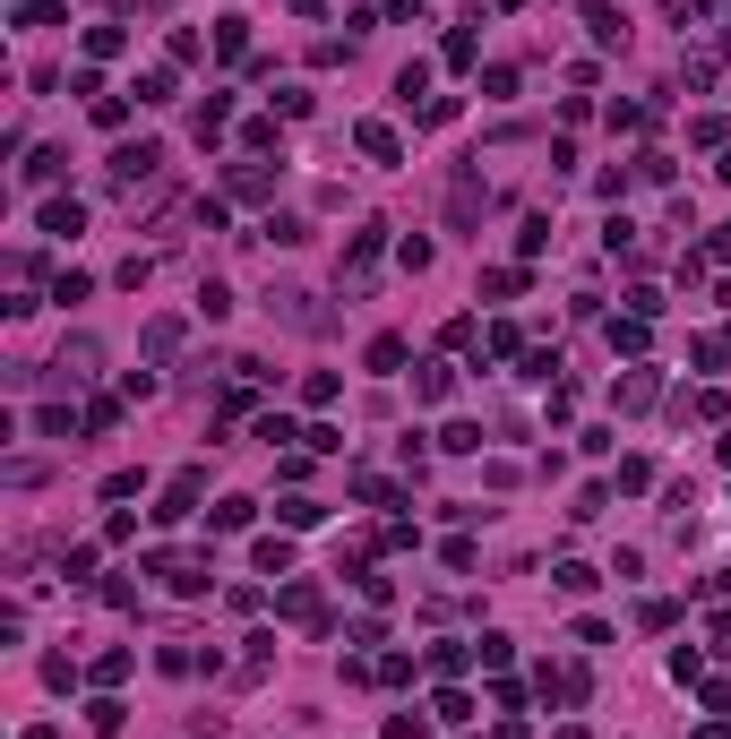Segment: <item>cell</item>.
Returning <instances> with one entry per match:
<instances>
[{"mask_svg": "<svg viewBox=\"0 0 731 739\" xmlns=\"http://www.w3.org/2000/svg\"><path fill=\"white\" fill-rule=\"evenodd\" d=\"M370 370H379V379H387V370H405V336H379V344H370Z\"/></svg>", "mask_w": 731, "mask_h": 739, "instance_id": "obj_20", "label": "cell"}, {"mask_svg": "<svg viewBox=\"0 0 731 739\" xmlns=\"http://www.w3.org/2000/svg\"><path fill=\"white\" fill-rule=\"evenodd\" d=\"M172 353H181V318H155L147 327V361H172Z\"/></svg>", "mask_w": 731, "mask_h": 739, "instance_id": "obj_13", "label": "cell"}, {"mask_svg": "<svg viewBox=\"0 0 731 739\" xmlns=\"http://www.w3.org/2000/svg\"><path fill=\"white\" fill-rule=\"evenodd\" d=\"M95 361H104V353H95V336H69L52 370H61V387H78V379H95Z\"/></svg>", "mask_w": 731, "mask_h": 739, "instance_id": "obj_8", "label": "cell"}, {"mask_svg": "<svg viewBox=\"0 0 731 739\" xmlns=\"http://www.w3.org/2000/svg\"><path fill=\"white\" fill-rule=\"evenodd\" d=\"M198 490H207V473H172V490H164V507H155V516H164V525H181V516H190V507H198Z\"/></svg>", "mask_w": 731, "mask_h": 739, "instance_id": "obj_6", "label": "cell"}, {"mask_svg": "<svg viewBox=\"0 0 731 739\" xmlns=\"http://www.w3.org/2000/svg\"><path fill=\"white\" fill-rule=\"evenodd\" d=\"M353 138H362V155H370V164H405V138H396L387 121H362Z\"/></svg>", "mask_w": 731, "mask_h": 739, "instance_id": "obj_9", "label": "cell"}, {"mask_svg": "<svg viewBox=\"0 0 731 739\" xmlns=\"http://www.w3.org/2000/svg\"><path fill=\"white\" fill-rule=\"evenodd\" d=\"M276 602H284V619H301V628H327V593L310 585V576H293V585H284Z\"/></svg>", "mask_w": 731, "mask_h": 739, "instance_id": "obj_3", "label": "cell"}, {"mask_svg": "<svg viewBox=\"0 0 731 739\" xmlns=\"http://www.w3.org/2000/svg\"><path fill=\"white\" fill-rule=\"evenodd\" d=\"M250 559H258V576H293V542H276V533H267Z\"/></svg>", "mask_w": 731, "mask_h": 739, "instance_id": "obj_12", "label": "cell"}, {"mask_svg": "<svg viewBox=\"0 0 731 739\" xmlns=\"http://www.w3.org/2000/svg\"><path fill=\"white\" fill-rule=\"evenodd\" d=\"M482 293H491V301H516V293H525V275H516V267H491V275H482Z\"/></svg>", "mask_w": 731, "mask_h": 739, "instance_id": "obj_23", "label": "cell"}, {"mask_svg": "<svg viewBox=\"0 0 731 739\" xmlns=\"http://www.w3.org/2000/svg\"><path fill=\"white\" fill-rule=\"evenodd\" d=\"M224 121H233V95H207V104H198V138H215Z\"/></svg>", "mask_w": 731, "mask_h": 739, "instance_id": "obj_17", "label": "cell"}, {"mask_svg": "<svg viewBox=\"0 0 731 739\" xmlns=\"http://www.w3.org/2000/svg\"><path fill=\"white\" fill-rule=\"evenodd\" d=\"M714 258H723V267H731V224H723V233H714Z\"/></svg>", "mask_w": 731, "mask_h": 739, "instance_id": "obj_30", "label": "cell"}, {"mask_svg": "<svg viewBox=\"0 0 731 739\" xmlns=\"http://www.w3.org/2000/svg\"><path fill=\"white\" fill-rule=\"evenodd\" d=\"M267 310H276L284 327H301V336H327V310L310 293H267Z\"/></svg>", "mask_w": 731, "mask_h": 739, "instance_id": "obj_5", "label": "cell"}, {"mask_svg": "<svg viewBox=\"0 0 731 739\" xmlns=\"http://www.w3.org/2000/svg\"><path fill=\"white\" fill-rule=\"evenodd\" d=\"M516 250L534 258V250H551V215H525V233H516Z\"/></svg>", "mask_w": 731, "mask_h": 739, "instance_id": "obj_24", "label": "cell"}, {"mask_svg": "<svg viewBox=\"0 0 731 739\" xmlns=\"http://www.w3.org/2000/svg\"><path fill=\"white\" fill-rule=\"evenodd\" d=\"M379 250H387L379 224H370V233H353V250H344V284H353V293H362L370 275H379Z\"/></svg>", "mask_w": 731, "mask_h": 739, "instance_id": "obj_4", "label": "cell"}, {"mask_svg": "<svg viewBox=\"0 0 731 739\" xmlns=\"http://www.w3.org/2000/svg\"><path fill=\"white\" fill-rule=\"evenodd\" d=\"M448 387H456L448 370H439V361H422V379H413V396H422V404H439V396H448Z\"/></svg>", "mask_w": 731, "mask_h": 739, "instance_id": "obj_21", "label": "cell"}, {"mask_svg": "<svg viewBox=\"0 0 731 739\" xmlns=\"http://www.w3.org/2000/svg\"><path fill=\"white\" fill-rule=\"evenodd\" d=\"M473 654H482V671H508V662H516V645H508V636H482Z\"/></svg>", "mask_w": 731, "mask_h": 739, "instance_id": "obj_25", "label": "cell"}, {"mask_svg": "<svg viewBox=\"0 0 731 739\" xmlns=\"http://www.w3.org/2000/svg\"><path fill=\"white\" fill-rule=\"evenodd\" d=\"M250 43V18H215V52H241Z\"/></svg>", "mask_w": 731, "mask_h": 739, "instance_id": "obj_27", "label": "cell"}, {"mask_svg": "<svg viewBox=\"0 0 731 739\" xmlns=\"http://www.w3.org/2000/svg\"><path fill=\"white\" fill-rule=\"evenodd\" d=\"M35 430H43V439H78V422H69V404H43V413H35Z\"/></svg>", "mask_w": 731, "mask_h": 739, "instance_id": "obj_16", "label": "cell"}, {"mask_svg": "<svg viewBox=\"0 0 731 739\" xmlns=\"http://www.w3.org/2000/svg\"><path fill=\"white\" fill-rule=\"evenodd\" d=\"M611 353H645V318H611Z\"/></svg>", "mask_w": 731, "mask_h": 739, "instance_id": "obj_19", "label": "cell"}, {"mask_svg": "<svg viewBox=\"0 0 731 739\" xmlns=\"http://www.w3.org/2000/svg\"><path fill=\"white\" fill-rule=\"evenodd\" d=\"M585 26H594V43H628V26H620L611 0H585Z\"/></svg>", "mask_w": 731, "mask_h": 739, "instance_id": "obj_11", "label": "cell"}, {"mask_svg": "<svg viewBox=\"0 0 731 739\" xmlns=\"http://www.w3.org/2000/svg\"><path fill=\"white\" fill-rule=\"evenodd\" d=\"M276 172L284 164H233V172H224V190H233V198H276Z\"/></svg>", "mask_w": 731, "mask_h": 739, "instance_id": "obj_7", "label": "cell"}, {"mask_svg": "<svg viewBox=\"0 0 731 739\" xmlns=\"http://www.w3.org/2000/svg\"><path fill=\"white\" fill-rule=\"evenodd\" d=\"M43 233L78 241V233H86V207H78V198H52V207H43Z\"/></svg>", "mask_w": 731, "mask_h": 739, "instance_id": "obj_10", "label": "cell"}, {"mask_svg": "<svg viewBox=\"0 0 731 739\" xmlns=\"http://www.w3.org/2000/svg\"><path fill=\"white\" fill-rule=\"evenodd\" d=\"M112 190H138V181H155V172H164V147H155V138H138V147H112Z\"/></svg>", "mask_w": 731, "mask_h": 739, "instance_id": "obj_2", "label": "cell"}, {"mask_svg": "<svg viewBox=\"0 0 731 739\" xmlns=\"http://www.w3.org/2000/svg\"><path fill=\"white\" fill-rule=\"evenodd\" d=\"M86 731H95V739H112V731H121V705H112V697H95V705H86Z\"/></svg>", "mask_w": 731, "mask_h": 739, "instance_id": "obj_22", "label": "cell"}, {"mask_svg": "<svg viewBox=\"0 0 731 739\" xmlns=\"http://www.w3.org/2000/svg\"><path fill=\"white\" fill-rule=\"evenodd\" d=\"M61 172H69V155H61V147H43L35 164H26V181H61Z\"/></svg>", "mask_w": 731, "mask_h": 739, "instance_id": "obj_29", "label": "cell"}, {"mask_svg": "<svg viewBox=\"0 0 731 739\" xmlns=\"http://www.w3.org/2000/svg\"><path fill=\"white\" fill-rule=\"evenodd\" d=\"M723 465H731V439H723Z\"/></svg>", "mask_w": 731, "mask_h": 739, "instance_id": "obj_32", "label": "cell"}, {"mask_svg": "<svg viewBox=\"0 0 731 739\" xmlns=\"http://www.w3.org/2000/svg\"><path fill=\"white\" fill-rule=\"evenodd\" d=\"M138 104H172V69H147V78H138Z\"/></svg>", "mask_w": 731, "mask_h": 739, "instance_id": "obj_28", "label": "cell"}, {"mask_svg": "<svg viewBox=\"0 0 731 739\" xmlns=\"http://www.w3.org/2000/svg\"><path fill=\"white\" fill-rule=\"evenodd\" d=\"M482 207H491L482 172H473V164H456V172H448V233H473V224H482Z\"/></svg>", "mask_w": 731, "mask_h": 739, "instance_id": "obj_1", "label": "cell"}, {"mask_svg": "<svg viewBox=\"0 0 731 739\" xmlns=\"http://www.w3.org/2000/svg\"><path fill=\"white\" fill-rule=\"evenodd\" d=\"M250 525V499H215V533H241Z\"/></svg>", "mask_w": 731, "mask_h": 739, "instance_id": "obj_26", "label": "cell"}, {"mask_svg": "<svg viewBox=\"0 0 731 739\" xmlns=\"http://www.w3.org/2000/svg\"><path fill=\"white\" fill-rule=\"evenodd\" d=\"M697 739H731V722H706V731H697Z\"/></svg>", "mask_w": 731, "mask_h": 739, "instance_id": "obj_31", "label": "cell"}, {"mask_svg": "<svg viewBox=\"0 0 731 739\" xmlns=\"http://www.w3.org/2000/svg\"><path fill=\"white\" fill-rule=\"evenodd\" d=\"M267 233H276V250H301V241H310V224H301V215H267Z\"/></svg>", "mask_w": 731, "mask_h": 739, "instance_id": "obj_18", "label": "cell"}, {"mask_svg": "<svg viewBox=\"0 0 731 739\" xmlns=\"http://www.w3.org/2000/svg\"><path fill=\"white\" fill-rule=\"evenodd\" d=\"M439 447H448V456H482V422H448Z\"/></svg>", "mask_w": 731, "mask_h": 739, "instance_id": "obj_14", "label": "cell"}, {"mask_svg": "<svg viewBox=\"0 0 731 739\" xmlns=\"http://www.w3.org/2000/svg\"><path fill=\"white\" fill-rule=\"evenodd\" d=\"M620 404H628V413H645V404H654V370H628V379H620Z\"/></svg>", "mask_w": 731, "mask_h": 739, "instance_id": "obj_15", "label": "cell"}]
</instances>
